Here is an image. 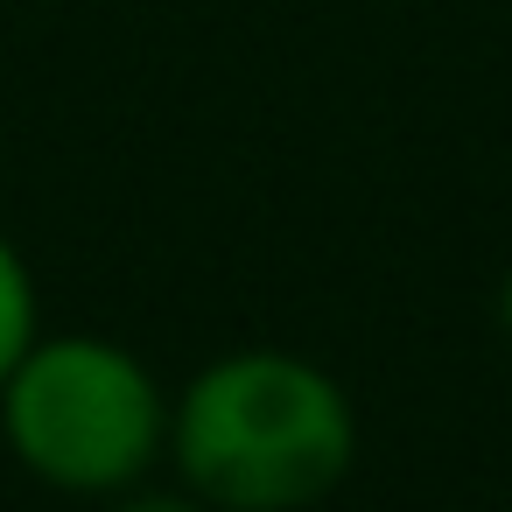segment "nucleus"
Here are the masks:
<instances>
[{
	"instance_id": "nucleus-1",
	"label": "nucleus",
	"mask_w": 512,
	"mask_h": 512,
	"mask_svg": "<svg viewBox=\"0 0 512 512\" xmlns=\"http://www.w3.org/2000/svg\"><path fill=\"white\" fill-rule=\"evenodd\" d=\"M169 449L204 505L302 512L330 498L358 456L351 393L295 351H232L169 407Z\"/></svg>"
},
{
	"instance_id": "nucleus-2",
	"label": "nucleus",
	"mask_w": 512,
	"mask_h": 512,
	"mask_svg": "<svg viewBox=\"0 0 512 512\" xmlns=\"http://www.w3.org/2000/svg\"><path fill=\"white\" fill-rule=\"evenodd\" d=\"M0 421L15 456L57 491H127L169 435L162 386L106 337L29 344L0 379Z\"/></svg>"
},
{
	"instance_id": "nucleus-3",
	"label": "nucleus",
	"mask_w": 512,
	"mask_h": 512,
	"mask_svg": "<svg viewBox=\"0 0 512 512\" xmlns=\"http://www.w3.org/2000/svg\"><path fill=\"white\" fill-rule=\"evenodd\" d=\"M29 344H36V288H29L22 253L0 239V379L22 365Z\"/></svg>"
},
{
	"instance_id": "nucleus-4",
	"label": "nucleus",
	"mask_w": 512,
	"mask_h": 512,
	"mask_svg": "<svg viewBox=\"0 0 512 512\" xmlns=\"http://www.w3.org/2000/svg\"><path fill=\"white\" fill-rule=\"evenodd\" d=\"M120 512H197L190 498H169V491H141V498H127Z\"/></svg>"
},
{
	"instance_id": "nucleus-5",
	"label": "nucleus",
	"mask_w": 512,
	"mask_h": 512,
	"mask_svg": "<svg viewBox=\"0 0 512 512\" xmlns=\"http://www.w3.org/2000/svg\"><path fill=\"white\" fill-rule=\"evenodd\" d=\"M498 330H505V344H512V274H505V288H498Z\"/></svg>"
}]
</instances>
